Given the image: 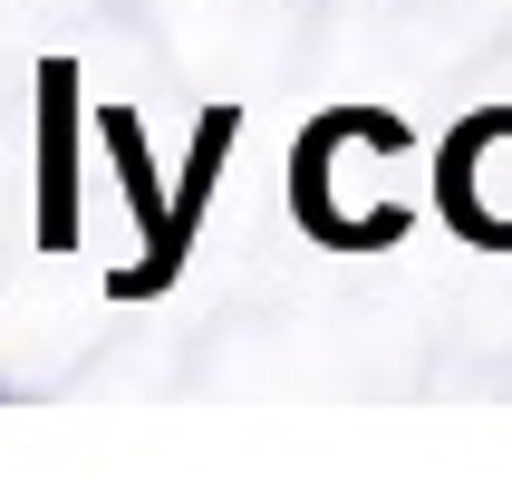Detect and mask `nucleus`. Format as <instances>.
<instances>
[{
  "label": "nucleus",
  "instance_id": "nucleus-1",
  "mask_svg": "<svg viewBox=\"0 0 512 502\" xmlns=\"http://www.w3.org/2000/svg\"><path fill=\"white\" fill-rule=\"evenodd\" d=\"M68 97H78V68L58 58L39 78V232L49 242H78V165H68Z\"/></svg>",
  "mask_w": 512,
  "mask_h": 502
},
{
  "label": "nucleus",
  "instance_id": "nucleus-2",
  "mask_svg": "<svg viewBox=\"0 0 512 502\" xmlns=\"http://www.w3.org/2000/svg\"><path fill=\"white\" fill-rule=\"evenodd\" d=\"M0 396H10V387H0Z\"/></svg>",
  "mask_w": 512,
  "mask_h": 502
}]
</instances>
